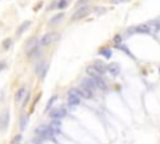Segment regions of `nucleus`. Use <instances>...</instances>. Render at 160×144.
I'll return each instance as SVG.
<instances>
[{"instance_id": "nucleus-16", "label": "nucleus", "mask_w": 160, "mask_h": 144, "mask_svg": "<svg viewBox=\"0 0 160 144\" xmlns=\"http://www.w3.org/2000/svg\"><path fill=\"white\" fill-rule=\"evenodd\" d=\"M94 67H95L96 69H98V70H99V71H100V73H101V74H104L105 71L108 70V67H105V65L103 64L101 61H96L95 64H94Z\"/></svg>"}, {"instance_id": "nucleus-5", "label": "nucleus", "mask_w": 160, "mask_h": 144, "mask_svg": "<svg viewBox=\"0 0 160 144\" xmlns=\"http://www.w3.org/2000/svg\"><path fill=\"white\" fill-rule=\"evenodd\" d=\"M65 115H67V109L65 108H56L50 113V117L53 119H59V120H60L61 118H64Z\"/></svg>"}, {"instance_id": "nucleus-9", "label": "nucleus", "mask_w": 160, "mask_h": 144, "mask_svg": "<svg viewBox=\"0 0 160 144\" xmlns=\"http://www.w3.org/2000/svg\"><path fill=\"white\" fill-rule=\"evenodd\" d=\"M108 70L111 75L117 77L119 74V71H120V67H119V64H117V63H111L110 65H108Z\"/></svg>"}, {"instance_id": "nucleus-8", "label": "nucleus", "mask_w": 160, "mask_h": 144, "mask_svg": "<svg viewBox=\"0 0 160 144\" xmlns=\"http://www.w3.org/2000/svg\"><path fill=\"white\" fill-rule=\"evenodd\" d=\"M78 90H79V94H80L81 98H84V99H92V98H93V92L88 90L86 88L81 87V88H79Z\"/></svg>"}, {"instance_id": "nucleus-1", "label": "nucleus", "mask_w": 160, "mask_h": 144, "mask_svg": "<svg viewBox=\"0 0 160 144\" xmlns=\"http://www.w3.org/2000/svg\"><path fill=\"white\" fill-rule=\"evenodd\" d=\"M89 13H90V8H89V6H81V8H79L73 14L71 19H73V20H80V19L88 17V14H89Z\"/></svg>"}, {"instance_id": "nucleus-14", "label": "nucleus", "mask_w": 160, "mask_h": 144, "mask_svg": "<svg viewBox=\"0 0 160 144\" xmlns=\"http://www.w3.org/2000/svg\"><path fill=\"white\" fill-rule=\"evenodd\" d=\"M93 79L96 84V88H99V89H101V90L106 89V84H105V81L103 80V78H93Z\"/></svg>"}, {"instance_id": "nucleus-28", "label": "nucleus", "mask_w": 160, "mask_h": 144, "mask_svg": "<svg viewBox=\"0 0 160 144\" xmlns=\"http://www.w3.org/2000/svg\"><path fill=\"white\" fill-rule=\"evenodd\" d=\"M4 67H5V64H4V63H1V64H0V71L4 69Z\"/></svg>"}, {"instance_id": "nucleus-15", "label": "nucleus", "mask_w": 160, "mask_h": 144, "mask_svg": "<svg viewBox=\"0 0 160 144\" xmlns=\"http://www.w3.org/2000/svg\"><path fill=\"white\" fill-rule=\"evenodd\" d=\"M25 94H26L25 88H20V89L15 93V102H20L23 98H25Z\"/></svg>"}, {"instance_id": "nucleus-2", "label": "nucleus", "mask_w": 160, "mask_h": 144, "mask_svg": "<svg viewBox=\"0 0 160 144\" xmlns=\"http://www.w3.org/2000/svg\"><path fill=\"white\" fill-rule=\"evenodd\" d=\"M38 50V40L36 38H31L29 42L26 43V46H25V52H26V54L31 56Z\"/></svg>"}, {"instance_id": "nucleus-13", "label": "nucleus", "mask_w": 160, "mask_h": 144, "mask_svg": "<svg viewBox=\"0 0 160 144\" xmlns=\"http://www.w3.org/2000/svg\"><path fill=\"white\" fill-rule=\"evenodd\" d=\"M8 122H9V112H5L1 115V119H0V125H1L3 129H5L8 127Z\"/></svg>"}, {"instance_id": "nucleus-29", "label": "nucleus", "mask_w": 160, "mask_h": 144, "mask_svg": "<svg viewBox=\"0 0 160 144\" xmlns=\"http://www.w3.org/2000/svg\"><path fill=\"white\" fill-rule=\"evenodd\" d=\"M159 73H160V69H159Z\"/></svg>"}, {"instance_id": "nucleus-24", "label": "nucleus", "mask_w": 160, "mask_h": 144, "mask_svg": "<svg viewBox=\"0 0 160 144\" xmlns=\"http://www.w3.org/2000/svg\"><path fill=\"white\" fill-rule=\"evenodd\" d=\"M131 0H110L111 4H123V3H129Z\"/></svg>"}, {"instance_id": "nucleus-17", "label": "nucleus", "mask_w": 160, "mask_h": 144, "mask_svg": "<svg viewBox=\"0 0 160 144\" xmlns=\"http://www.w3.org/2000/svg\"><path fill=\"white\" fill-rule=\"evenodd\" d=\"M64 18V14H63V13H60V14H58V15H55L54 18L51 19V20H50V25H53V24H55V23H58V21H60L61 19Z\"/></svg>"}, {"instance_id": "nucleus-27", "label": "nucleus", "mask_w": 160, "mask_h": 144, "mask_svg": "<svg viewBox=\"0 0 160 144\" xmlns=\"http://www.w3.org/2000/svg\"><path fill=\"white\" fill-rule=\"evenodd\" d=\"M20 138H21V135H16V137H15V139H14V142H19V140H20Z\"/></svg>"}, {"instance_id": "nucleus-25", "label": "nucleus", "mask_w": 160, "mask_h": 144, "mask_svg": "<svg viewBox=\"0 0 160 144\" xmlns=\"http://www.w3.org/2000/svg\"><path fill=\"white\" fill-rule=\"evenodd\" d=\"M89 0H78L76 1V6H81L83 4H85V3H88Z\"/></svg>"}, {"instance_id": "nucleus-19", "label": "nucleus", "mask_w": 160, "mask_h": 144, "mask_svg": "<svg viewBox=\"0 0 160 144\" xmlns=\"http://www.w3.org/2000/svg\"><path fill=\"white\" fill-rule=\"evenodd\" d=\"M11 39H10V38H8V39H5L4 40V42H3V48H4L5 50L6 49H9V48H10V46H11Z\"/></svg>"}, {"instance_id": "nucleus-23", "label": "nucleus", "mask_w": 160, "mask_h": 144, "mask_svg": "<svg viewBox=\"0 0 160 144\" xmlns=\"http://www.w3.org/2000/svg\"><path fill=\"white\" fill-rule=\"evenodd\" d=\"M55 100H56V95H54V96H53V98H51V99H50V100H49V103H48V106H46V112H48V110H49V109H50V108H51V105H53V103H54V102H55Z\"/></svg>"}, {"instance_id": "nucleus-12", "label": "nucleus", "mask_w": 160, "mask_h": 144, "mask_svg": "<svg viewBox=\"0 0 160 144\" xmlns=\"http://www.w3.org/2000/svg\"><path fill=\"white\" fill-rule=\"evenodd\" d=\"M135 29V33H142V34H149V26L148 24H143V25H138V26H134Z\"/></svg>"}, {"instance_id": "nucleus-10", "label": "nucleus", "mask_w": 160, "mask_h": 144, "mask_svg": "<svg viewBox=\"0 0 160 144\" xmlns=\"http://www.w3.org/2000/svg\"><path fill=\"white\" fill-rule=\"evenodd\" d=\"M30 25H31V21H29V20L24 21V23L21 24L20 26H19V29L16 30V35H18V36H20L21 34H23L24 31H25V30H28V29H29V28H30Z\"/></svg>"}, {"instance_id": "nucleus-4", "label": "nucleus", "mask_w": 160, "mask_h": 144, "mask_svg": "<svg viewBox=\"0 0 160 144\" xmlns=\"http://www.w3.org/2000/svg\"><path fill=\"white\" fill-rule=\"evenodd\" d=\"M81 87L86 88V89L90 90V92H94V90L96 89V84H95V81H94V79L92 77H90V78H85V79L81 80Z\"/></svg>"}, {"instance_id": "nucleus-7", "label": "nucleus", "mask_w": 160, "mask_h": 144, "mask_svg": "<svg viewBox=\"0 0 160 144\" xmlns=\"http://www.w3.org/2000/svg\"><path fill=\"white\" fill-rule=\"evenodd\" d=\"M86 73L89 74L92 78H101V75H103L98 70V69L94 67V65H92V67H89V68H86Z\"/></svg>"}, {"instance_id": "nucleus-11", "label": "nucleus", "mask_w": 160, "mask_h": 144, "mask_svg": "<svg viewBox=\"0 0 160 144\" xmlns=\"http://www.w3.org/2000/svg\"><path fill=\"white\" fill-rule=\"evenodd\" d=\"M50 128L53 129V131L56 134V133H60V127H61V123H60V120L59 119H54L53 120V123L49 125Z\"/></svg>"}, {"instance_id": "nucleus-22", "label": "nucleus", "mask_w": 160, "mask_h": 144, "mask_svg": "<svg viewBox=\"0 0 160 144\" xmlns=\"http://www.w3.org/2000/svg\"><path fill=\"white\" fill-rule=\"evenodd\" d=\"M105 11H106V9L104 8V6H100V8H96V9H95V13H96L98 15H100V14H104Z\"/></svg>"}, {"instance_id": "nucleus-3", "label": "nucleus", "mask_w": 160, "mask_h": 144, "mask_svg": "<svg viewBox=\"0 0 160 144\" xmlns=\"http://www.w3.org/2000/svg\"><path fill=\"white\" fill-rule=\"evenodd\" d=\"M56 36H58V34H56V33H48V34H45V35L40 39V45H41V46L49 45V44H51L56 39Z\"/></svg>"}, {"instance_id": "nucleus-6", "label": "nucleus", "mask_w": 160, "mask_h": 144, "mask_svg": "<svg viewBox=\"0 0 160 144\" xmlns=\"http://www.w3.org/2000/svg\"><path fill=\"white\" fill-rule=\"evenodd\" d=\"M68 104L70 106H76L80 104V96L76 95V94H73V93H69V96H68Z\"/></svg>"}, {"instance_id": "nucleus-18", "label": "nucleus", "mask_w": 160, "mask_h": 144, "mask_svg": "<svg viewBox=\"0 0 160 144\" xmlns=\"http://www.w3.org/2000/svg\"><path fill=\"white\" fill-rule=\"evenodd\" d=\"M99 53H100V54H101V55H104L105 58H110V56H111V54H113L110 49H101Z\"/></svg>"}, {"instance_id": "nucleus-20", "label": "nucleus", "mask_w": 160, "mask_h": 144, "mask_svg": "<svg viewBox=\"0 0 160 144\" xmlns=\"http://www.w3.org/2000/svg\"><path fill=\"white\" fill-rule=\"evenodd\" d=\"M28 120H29V119H28V117H23V118H21V122H20V129H21V130H24L25 128H26Z\"/></svg>"}, {"instance_id": "nucleus-21", "label": "nucleus", "mask_w": 160, "mask_h": 144, "mask_svg": "<svg viewBox=\"0 0 160 144\" xmlns=\"http://www.w3.org/2000/svg\"><path fill=\"white\" fill-rule=\"evenodd\" d=\"M68 5V1L67 0H60V1L58 3V9H65Z\"/></svg>"}, {"instance_id": "nucleus-26", "label": "nucleus", "mask_w": 160, "mask_h": 144, "mask_svg": "<svg viewBox=\"0 0 160 144\" xmlns=\"http://www.w3.org/2000/svg\"><path fill=\"white\" fill-rule=\"evenodd\" d=\"M114 42L115 43H119V42H121V36H119V35H117V36H115V39H114Z\"/></svg>"}]
</instances>
